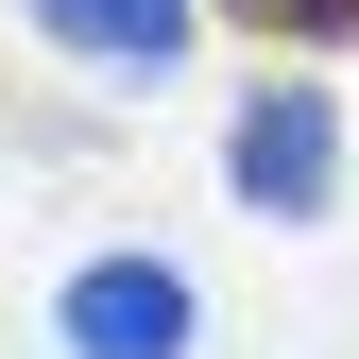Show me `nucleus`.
Returning a JSON list of instances; mask_svg holds the SVG:
<instances>
[{
	"instance_id": "nucleus-1",
	"label": "nucleus",
	"mask_w": 359,
	"mask_h": 359,
	"mask_svg": "<svg viewBox=\"0 0 359 359\" xmlns=\"http://www.w3.org/2000/svg\"><path fill=\"white\" fill-rule=\"evenodd\" d=\"M222 189H240L257 222H325V189H342V103H325V86H257V103L222 120Z\"/></svg>"
},
{
	"instance_id": "nucleus-2",
	"label": "nucleus",
	"mask_w": 359,
	"mask_h": 359,
	"mask_svg": "<svg viewBox=\"0 0 359 359\" xmlns=\"http://www.w3.org/2000/svg\"><path fill=\"white\" fill-rule=\"evenodd\" d=\"M69 359H189V274L171 257H86V274L52 291Z\"/></svg>"
},
{
	"instance_id": "nucleus-4",
	"label": "nucleus",
	"mask_w": 359,
	"mask_h": 359,
	"mask_svg": "<svg viewBox=\"0 0 359 359\" xmlns=\"http://www.w3.org/2000/svg\"><path fill=\"white\" fill-rule=\"evenodd\" d=\"M205 18L274 34V52H342V34H359V0H205Z\"/></svg>"
},
{
	"instance_id": "nucleus-3",
	"label": "nucleus",
	"mask_w": 359,
	"mask_h": 359,
	"mask_svg": "<svg viewBox=\"0 0 359 359\" xmlns=\"http://www.w3.org/2000/svg\"><path fill=\"white\" fill-rule=\"evenodd\" d=\"M189 18H205V0H34V34H52V52H86V69H171V52H189Z\"/></svg>"
}]
</instances>
